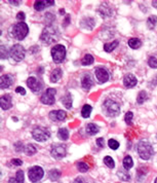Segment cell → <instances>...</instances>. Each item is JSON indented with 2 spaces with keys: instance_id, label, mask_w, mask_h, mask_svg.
Wrapping results in <instances>:
<instances>
[{
  "instance_id": "1",
  "label": "cell",
  "mask_w": 157,
  "mask_h": 183,
  "mask_svg": "<svg viewBox=\"0 0 157 183\" xmlns=\"http://www.w3.org/2000/svg\"><path fill=\"white\" fill-rule=\"evenodd\" d=\"M59 38H60L59 30L51 25H47L46 27L43 29V31H42L41 36H40L41 41L44 42L45 44L55 43L59 40Z\"/></svg>"
},
{
  "instance_id": "2",
  "label": "cell",
  "mask_w": 157,
  "mask_h": 183,
  "mask_svg": "<svg viewBox=\"0 0 157 183\" xmlns=\"http://www.w3.org/2000/svg\"><path fill=\"white\" fill-rule=\"evenodd\" d=\"M137 149H138V153H139L140 158L142 159H144V161H148V159H150L153 154H154V149H153V147L150 143L148 142V141H141L139 142L137 146Z\"/></svg>"
},
{
  "instance_id": "3",
  "label": "cell",
  "mask_w": 157,
  "mask_h": 183,
  "mask_svg": "<svg viewBox=\"0 0 157 183\" xmlns=\"http://www.w3.org/2000/svg\"><path fill=\"white\" fill-rule=\"evenodd\" d=\"M51 57L56 64H61L66 58V47L62 44H56L51 48Z\"/></svg>"
},
{
  "instance_id": "4",
  "label": "cell",
  "mask_w": 157,
  "mask_h": 183,
  "mask_svg": "<svg viewBox=\"0 0 157 183\" xmlns=\"http://www.w3.org/2000/svg\"><path fill=\"white\" fill-rule=\"evenodd\" d=\"M103 107H104V111H106V114L109 116H117L120 112V106L118 103L115 101L110 100V99H107L103 104Z\"/></svg>"
},
{
  "instance_id": "5",
  "label": "cell",
  "mask_w": 157,
  "mask_h": 183,
  "mask_svg": "<svg viewBox=\"0 0 157 183\" xmlns=\"http://www.w3.org/2000/svg\"><path fill=\"white\" fill-rule=\"evenodd\" d=\"M28 33H29V28L26 23L24 22L18 23V24L14 25L13 28V35L18 40H23L27 35H28Z\"/></svg>"
},
{
  "instance_id": "6",
  "label": "cell",
  "mask_w": 157,
  "mask_h": 183,
  "mask_svg": "<svg viewBox=\"0 0 157 183\" xmlns=\"http://www.w3.org/2000/svg\"><path fill=\"white\" fill-rule=\"evenodd\" d=\"M32 136L36 141L44 142V141H46L51 137V133H49V131L46 128L37 127L32 131Z\"/></svg>"
},
{
  "instance_id": "7",
  "label": "cell",
  "mask_w": 157,
  "mask_h": 183,
  "mask_svg": "<svg viewBox=\"0 0 157 183\" xmlns=\"http://www.w3.org/2000/svg\"><path fill=\"white\" fill-rule=\"evenodd\" d=\"M25 55H26V52H25V48L22 47L21 44H16L14 45L13 47L10 48L9 51V56L10 58L17 61V62H20L23 59L25 58Z\"/></svg>"
},
{
  "instance_id": "8",
  "label": "cell",
  "mask_w": 157,
  "mask_h": 183,
  "mask_svg": "<svg viewBox=\"0 0 157 183\" xmlns=\"http://www.w3.org/2000/svg\"><path fill=\"white\" fill-rule=\"evenodd\" d=\"M29 179L30 181L35 183L40 181L42 178H43V175H44V171L42 169L41 167L39 166H35V167H32L31 169L29 170Z\"/></svg>"
},
{
  "instance_id": "9",
  "label": "cell",
  "mask_w": 157,
  "mask_h": 183,
  "mask_svg": "<svg viewBox=\"0 0 157 183\" xmlns=\"http://www.w3.org/2000/svg\"><path fill=\"white\" fill-rule=\"evenodd\" d=\"M56 93H57L56 89H52V87H51V89H47L46 91H45V93L42 94V96L40 98V101H41L42 104L52 105L56 101V99H55Z\"/></svg>"
},
{
  "instance_id": "10",
  "label": "cell",
  "mask_w": 157,
  "mask_h": 183,
  "mask_svg": "<svg viewBox=\"0 0 157 183\" xmlns=\"http://www.w3.org/2000/svg\"><path fill=\"white\" fill-rule=\"evenodd\" d=\"M51 155L55 158H58V159L63 158L64 156H66V154H67L66 146H64V145H56V146H53L51 148Z\"/></svg>"
},
{
  "instance_id": "11",
  "label": "cell",
  "mask_w": 157,
  "mask_h": 183,
  "mask_svg": "<svg viewBox=\"0 0 157 183\" xmlns=\"http://www.w3.org/2000/svg\"><path fill=\"white\" fill-rule=\"evenodd\" d=\"M27 86L30 90L34 93H38L39 91H41L42 89V83L37 80L35 77H33V76H30V77L27 79Z\"/></svg>"
},
{
  "instance_id": "12",
  "label": "cell",
  "mask_w": 157,
  "mask_h": 183,
  "mask_svg": "<svg viewBox=\"0 0 157 183\" xmlns=\"http://www.w3.org/2000/svg\"><path fill=\"white\" fill-rule=\"evenodd\" d=\"M49 119L55 121H63L66 119L67 113L64 111V110H52V111L49 112L48 114Z\"/></svg>"
},
{
  "instance_id": "13",
  "label": "cell",
  "mask_w": 157,
  "mask_h": 183,
  "mask_svg": "<svg viewBox=\"0 0 157 183\" xmlns=\"http://www.w3.org/2000/svg\"><path fill=\"white\" fill-rule=\"evenodd\" d=\"M95 76H97V79L101 83H105L106 81H108L109 73L105 68H102V67L97 68L95 71Z\"/></svg>"
},
{
  "instance_id": "14",
  "label": "cell",
  "mask_w": 157,
  "mask_h": 183,
  "mask_svg": "<svg viewBox=\"0 0 157 183\" xmlns=\"http://www.w3.org/2000/svg\"><path fill=\"white\" fill-rule=\"evenodd\" d=\"M13 81H14V78L13 76L9 75V74H4L0 77V86H1L2 90L4 89H8V87L13 85Z\"/></svg>"
},
{
  "instance_id": "15",
  "label": "cell",
  "mask_w": 157,
  "mask_h": 183,
  "mask_svg": "<svg viewBox=\"0 0 157 183\" xmlns=\"http://www.w3.org/2000/svg\"><path fill=\"white\" fill-rule=\"evenodd\" d=\"M137 78L135 75L133 74H126L124 76L123 78V85L125 87H127V89H132V87H133L136 85H137Z\"/></svg>"
},
{
  "instance_id": "16",
  "label": "cell",
  "mask_w": 157,
  "mask_h": 183,
  "mask_svg": "<svg viewBox=\"0 0 157 183\" xmlns=\"http://www.w3.org/2000/svg\"><path fill=\"white\" fill-rule=\"evenodd\" d=\"M0 106L3 110H8L13 106V102H11V97L9 95H3L0 98Z\"/></svg>"
},
{
  "instance_id": "17",
  "label": "cell",
  "mask_w": 157,
  "mask_h": 183,
  "mask_svg": "<svg viewBox=\"0 0 157 183\" xmlns=\"http://www.w3.org/2000/svg\"><path fill=\"white\" fill-rule=\"evenodd\" d=\"M53 4H55V1H53V0H49V1H43V0H41V1H36L34 3V8L38 11H41V10H43L45 7L51 6Z\"/></svg>"
},
{
  "instance_id": "18",
  "label": "cell",
  "mask_w": 157,
  "mask_h": 183,
  "mask_svg": "<svg viewBox=\"0 0 157 183\" xmlns=\"http://www.w3.org/2000/svg\"><path fill=\"white\" fill-rule=\"evenodd\" d=\"M94 85V81H93V78L89 74H84L83 77L81 79V86L84 90H89L91 86Z\"/></svg>"
},
{
  "instance_id": "19",
  "label": "cell",
  "mask_w": 157,
  "mask_h": 183,
  "mask_svg": "<svg viewBox=\"0 0 157 183\" xmlns=\"http://www.w3.org/2000/svg\"><path fill=\"white\" fill-rule=\"evenodd\" d=\"M24 172L22 170H19L17 174H16V177L14 178H10L8 183H24Z\"/></svg>"
},
{
  "instance_id": "20",
  "label": "cell",
  "mask_w": 157,
  "mask_h": 183,
  "mask_svg": "<svg viewBox=\"0 0 157 183\" xmlns=\"http://www.w3.org/2000/svg\"><path fill=\"white\" fill-rule=\"evenodd\" d=\"M61 100H62V103L67 109H70L72 107V97H71V94L69 93V92H67L66 95L63 96Z\"/></svg>"
},
{
  "instance_id": "21",
  "label": "cell",
  "mask_w": 157,
  "mask_h": 183,
  "mask_svg": "<svg viewBox=\"0 0 157 183\" xmlns=\"http://www.w3.org/2000/svg\"><path fill=\"white\" fill-rule=\"evenodd\" d=\"M61 77H62V70L60 68H56L55 70H52L51 74V82H57L59 81Z\"/></svg>"
},
{
  "instance_id": "22",
  "label": "cell",
  "mask_w": 157,
  "mask_h": 183,
  "mask_svg": "<svg viewBox=\"0 0 157 183\" xmlns=\"http://www.w3.org/2000/svg\"><path fill=\"white\" fill-rule=\"evenodd\" d=\"M100 131V129L97 125H95V124H89L86 125V132H87V134H89L90 136H94L97 133H99Z\"/></svg>"
},
{
  "instance_id": "23",
  "label": "cell",
  "mask_w": 157,
  "mask_h": 183,
  "mask_svg": "<svg viewBox=\"0 0 157 183\" xmlns=\"http://www.w3.org/2000/svg\"><path fill=\"white\" fill-rule=\"evenodd\" d=\"M128 47H132L133 49H137V48H139L141 47V45H142V41L140 39H138V38H131V39L128 40Z\"/></svg>"
},
{
  "instance_id": "24",
  "label": "cell",
  "mask_w": 157,
  "mask_h": 183,
  "mask_svg": "<svg viewBox=\"0 0 157 183\" xmlns=\"http://www.w3.org/2000/svg\"><path fill=\"white\" fill-rule=\"evenodd\" d=\"M99 13L102 14V17H110L111 14H112V10H111L110 8H108V6L105 5V4H103L101 7L99 8Z\"/></svg>"
},
{
  "instance_id": "25",
  "label": "cell",
  "mask_w": 157,
  "mask_h": 183,
  "mask_svg": "<svg viewBox=\"0 0 157 183\" xmlns=\"http://www.w3.org/2000/svg\"><path fill=\"white\" fill-rule=\"evenodd\" d=\"M118 45V40H114L112 42H108L104 44V49L107 53H111L113 52V49H115Z\"/></svg>"
},
{
  "instance_id": "26",
  "label": "cell",
  "mask_w": 157,
  "mask_h": 183,
  "mask_svg": "<svg viewBox=\"0 0 157 183\" xmlns=\"http://www.w3.org/2000/svg\"><path fill=\"white\" fill-rule=\"evenodd\" d=\"M133 166V158H132V156H129V155H126L125 158H123V168L125 170H129V169H132Z\"/></svg>"
},
{
  "instance_id": "27",
  "label": "cell",
  "mask_w": 157,
  "mask_h": 183,
  "mask_svg": "<svg viewBox=\"0 0 157 183\" xmlns=\"http://www.w3.org/2000/svg\"><path fill=\"white\" fill-rule=\"evenodd\" d=\"M81 26H83V28L86 29H93V27L95 26V21L93 18H87L84 19V20L81 22Z\"/></svg>"
},
{
  "instance_id": "28",
  "label": "cell",
  "mask_w": 157,
  "mask_h": 183,
  "mask_svg": "<svg viewBox=\"0 0 157 183\" xmlns=\"http://www.w3.org/2000/svg\"><path fill=\"white\" fill-rule=\"evenodd\" d=\"M58 137L62 141H66L69 138V132L66 128H61L58 131Z\"/></svg>"
},
{
  "instance_id": "29",
  "label": "cell",
  "mask_w": 157,
  "mask_h": 183,
  "mask_svg": "<svg viewBox=\"0 0 157 183\" xmlns=\"http://www.w3.org/2000/svg\"><path fill=\"white\" fill-rule=\"evenodd\" d=\"M117 175H118V177H119L121 180H123V181H129L131 180V175H129L127 173V170H119L117 172Z\"/></svg>"
},
{
  "instance_id": "30",
  "label": "cell",
  "mask_w": 157,
  "mask_h": 183,
  "mask_svg": "<svg viewBox=\"0 0 157 183\" xmlns=\"http://www.w3.org/2000/svg\"><path fill=\"white\" fill-rule=\"evenodd\" d=\"M91 110H93V108H91V106L89 105V104H85L82 107L81 109V115L82 117H84V119H87V117H89L90 113H91Z\"/></svg>"
},
{
  "instance_id": "31",
  "label": "cell",
  "mask_w": 157,
  "mask_h": 183,
  "mask_svg": "<svg viewBox=\"0 0 157 183\" xmlns=\"http://www.w3.org/2000/svg\"><path fill=\"white\" fill-rule=\"evenodd\" d=\"M95 62V59H94V57L89 55V54H87L83 57V59L81 60V64L84 65V66H87V65H91Z\"/></svg>"
},
{
  "instance_id": "32",
  "label": "cell",
  "mask_w": 157,
  "mask_h": 183,
  "mask_svg": "<svg viewBox=\"0 0 157 183\" xmlns=\"http://www.w3.org/2000/svg\"><path fill=\"white\" fill-rule=\"evenodd\" d=\"M148 99V95L145 91H141L139 95H138V98H137V103L138 104H143V103L146 101Z\"/></svg>"
},
{
  "instance_id": "33",
  "label": "cell",
  "mask_w": 157,
  "mask_h": 183,
  "mask_svg": "<svg viewBox=\"0 0 157 183\" xmlns=\"http://www.w3.org/2000/svg\"><path fill=\"white\" fill-rule=\"evenodd\" d=\"M48 177H49V179H51V180L56 181V180H58V179L61 177V172H60L59 170L53 169V170H51V171H49Z\"/></svg>"
},
{
  "instance_id": "34",
  "label": "cell",
  "mask_w": 157,
  "mask_h": 183,
  "mask_svg": "<svg viewBox=\"0 0 157 183\" xmlns=\"http://www.w3.org/2000/svg\"><path fill=\"white\" fill-rule=\"evenodd\" d=\"M25 152L27 155H34L37 152V149L33 144H28V145L25 147Z\"/></svg>"
},
{
  "instance_id": "35",
  "label": "cell",
  "mask_w": 157,
  "mask_h": 183,
  "mask_svg": "<svg viewBox=\"0 0 157 183\" xmlns=\"http://www.w3.org/2000/svg\"><path fill=\"white\" fill-rule=\"evenodd\" d=\"M156 23H157V17L156 16H150V17L148 18V20H147L148 28L149 29H153V28L155 27Z\"/></svg>"
},
{
  "instance_id": "36",
  "label": "cell",
  "mask_w": 157,
  "mask_h": 183,
  "mask_svg": "<svg viewBox=\"0 0 157 183\" xmlns=\"http://www.w3.org/2000/svg\"><path fill=\"white\" fill-rule=\"evenodd\" d=\"M104 163H105V165L108 167V168H110V169H113L114 167H115V163H114V161H113V158H111V156H105L104 158Z\"/></svg>"
},
{
  "instance_id": "37",
  "label": "cell",
  "mask_w": 157,
  "mask_h": 183,
  "mask_svg": "<svg viewBox=\"0 0 157 183\" xmlns=\"http://www.w3.org/2000/svg\"><path fill=\"white\" fill-rule=\"evenodd\" d=\"M89 165H86V164H85V163H83V162L77 164V169H78L79 172H81V173H85V172H87V171H89Z\"/></svg>"
},
{
  "instance_id": "38",
  "label": "cell",
  "mask_w": 157,
  "mask_h": 183,
  "mask_svg": "<svg viewBox=\"0 0 157 183\" xmlns=\"http://www.w3.org/2000/svg\"><path fill=\"white\" fill-rule=\"evenodd\" d=\"M108 145L111 149L116 150V149H118V147H119V142H117V141L114 140V139H110L109 142H108Z\"/></svg>"
},
{
  "instance_id": "39",
  "label": "cell",
  "mask_w": 157,
  "mask_h": 183,
  "mask_svg": "<svg viewBox=\"0 0 157 183\" xmlns=\"http://www.w3.org/2000/svg\"><path fill=\"white\" fill-rule=\"evenodd\" d=\"M148 65L151 68H157V58L154 56H151L150 58L148 59Z\"/></svg>"
},
{
  "instance_id": "40",
  "label": "cell",
  "mask_w": 157,
  "mask_h": 183,
  "mask_svg": "<svg viewBox=\"0 0 157 183\" xmlns=\"http://www.w3.org/2000/svg\"><path fill=\"white\" fill-rule=\"evenodd\" d=\"M133 112H132V111L126 112L125 116H124V120H125V123L127 124V125H132V124H133Z\"/></svg>"
},
{
  "instance_id": "41",
  "label": "cell",
  "mask_w": 157,
  "mask_h": 183,
  "mask_svg": "<svg viewBox=\"0 0 157 183\" xmlns=\"http://www.w3.org/2000/svg\"><path fill=\"white\" fill-rule=\"evenodd\" d=\"M0 57H1L2 60H4L8 57V51L5 48L4 45H1V55H0Z\"/></svg>"
},
{
  "instance_id": "42",
  "label": "cell",
  "mask_w": 157,
  "mask_h": 183,
  "mask_svg": "<svg viewBox=\"0 0 157 183\" xmlns=\"http://www.w3.org/2000/svg\"><path fill=\"white\" fill-rule=\"evenodd\" d=\"M95 142H97V145L100 148H103V147L105 146V142H104V139H103V138H98Z\"/></svg>"
},
{
  "instance_id": "43",
  "label": "cell",
  "mask_w": 157,
  "mask_h": 183,
  "mask_svg": "<svg viewBox=\"0 0 157 183\" xmlns=\"http://www.w3.org/2000/svg\"><path fill=\"white\" fill-rule=\"evenodd\" d=\"M25 18H26V14L23 13V11H20V13L17 14V19L18 20H20V21H24Z\"/></svg>"
},
{
  "instance_id": "44",
  "label": "cell",
  "mask_w": 157,
  "mask_h": 183,
  "mask_svg": "<svg viewBox=\"0 0 157 183\" xmlns=\"http://www.w3.org/2000/svg\"><path fill=\"white\" fill-rule=\"evenodd\" d=\"M16 93H19V94H21V95H24L26 94V91H25V89L24 87H22V86H18L17 89H16Z\"/></svg>"
},
{
  "instance_id": "45",
  "label": "cell",
  "mask_w": 157,
  "mask_h": 183,
  "mask_svg": "<svg viewBox=\"0 0 157 183\" xmlns=\"http://www.w3.org/2000/svg\"><path fill=\"white\" fill-rule=\"evenodd\" d=\"M11 164L14 166H22L23 165V162L21 161V159H18V158H14L11 161Z\"/></svg>"
},
{
  "instance_id": "46",
  "label": "cell",
  "mask_w": 157,
  "mask_h": 183,
  "mask_svg": "<svg viewBox=\"0 0 157 183\" xmlns=\"http://www.w3.org/2000/svg\"><path fill=\"white\" fill-rule=\"evenodd\" d=\"M10 4H14V5H19L20 4V1H14V0H9L8 1Z\"/></svg>"
},
{
  "instance_id": "47",
  "label": "cell",
  "mask_w": 157,
  "mask_h": 183,
  "mask_svg": "<svg viewBox=\"0 0 157 183\" xmlns=\"http://www.w3.org/2000/svg\"><path fill=\"white\" fill-rule=\"evenodd\" d=\"M74 183H86V182H83L81 178H77L76 180L74 181Z\"/></svg>"
},
{
  "instance_id": "48",
  "label": "cell",
  "mask_w": 157,
  "mask_h": 183,
  "mask_svg": "<svg viewBox=\"0 0 157 183\" xmlns=\"http://www.w3.org/2000/svg\"><path fill=\"white\" fill-rule=\"evenodd\" d=\"M152 5L155 7V8H157V0H155V1H152Z\"/></svg>"
},
{
  "instance_id": "49",
  "label": "cell",
  "mask_w": 157,
  "mask_h": 183,
  "mask_svg": "<svg viewBox=\"0 0 157 183\" xmlns=\"http://www.w3.org/2000/svg\"><path fill=\"white\" fill-rule=\"evenodd\" d=\"M60 14H65V10H64L63 8H62V9H60Z\"/></svg>"
},
{
  "instance_id": "50",
  "label": "cell",
  "mask_w": 157,
  "mask_h": 183,
  "mask_svg": "<svg viewBox=\"0 0 157 183\" xmlns=\"http://www.w3.org/2000/svg\"><path fill=\"white\" fill-rule=\"evenodd\" d=\"M154 183H157V178L155 179V181H154Z\"/></svg>"
}]
</instances>
